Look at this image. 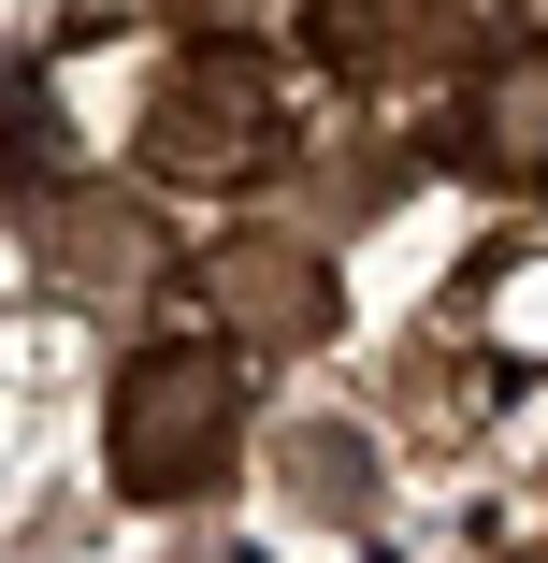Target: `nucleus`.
I'll use <instances>...</instances> for the list:
<instances>
[{
	"label": "nucleus",
	"instance_id": "f03ea898",
	"mask_svg": "<svg viewBox=\"0 0 548 563\" xmlns=\"http://www.w3.org/2000/svg\"><path fill=\"white\" fill-rule=\"evenodd\" d=\"M131 159H145V188H275L289 174V101H275V73L246 44H188L145 87Z\"/></svg>",
	"mask_w": 548,
	"mask_h": 563
},
{
	"label": "nucleus",
	"instance_id": "f257e3e1",
	"mask_svg": "<svg viewBox=\"0 0 548 563\" xmlns=\"http://www.w3.org/2000/svg\"><path fill=\"white\" fill-rule=\"evenodd\" d=\"M246 448V347H202V332H159V347L116 362L101 390V477L116 506H202Z\"/></svg>",
	"mask_w": 548,
	"mask_h": 563
},
{
	"label": "nucleus",
	"instance_id": "7ed1b4c3",
	"mask_svg": "<svg viewBox=\"0 0 548 563\" xmlns=\"http://www.w3.org/2000/svg\"><path fill=\"white\" fill-rule=\"evenodd\" d=\"M202 303H216V347L317 362V347L347 332V261L303 246V232H216V246H202Z\"/></svg>",
	"mask_w": 548,
	"mask_h": 563
},
{
	"label": "nucleus",
	"instance_id": "0eeeda50",
	"mask_svg": "<svg viewBox=\"0 0 548 563\" xmlns=\"http://www.w3.org/2000/svg\"><path fill=\"white\" fill-rule=\"evenodd\" d=\"M275 477H289V506H303V520H347V534L390 506L376 433H347V419H289V433H275Z\"/></svg>",
	"mask_w": 548,
	"mask_h": 563
},
{
	"label": "nucleus",
	"instance_id": "20e7f679",
	"mask_svg": "<svg viewBox=\"0 0 548 563\" xmlns=\"http://www.w3.org/2000/svg\"><path fill=\"white\" fill-rule=\"evenodd\" d=\"M30 246H44L72 289H159V275H174L159 202L116 188V174H58V188H30Z\"/></svg>",
	"mask_w": 548,
	"mask_h": 563
},
{
	"label": "nucleus",
	"instance_id": "39448f33",
	"mask_svg": "<svg viewBox=\"0 0 548 563\" xmlns=\"http://www.w3.org/2000/svg\"><path fill=\"white\" fill-rule=\"evenodd\" d=\"M303 30H317V58H333L347 87H404V73L462 58L477 0H303Z\"/></svg>",
	"mask_w": 548,
	"mask_h": 563
},
{
	"label": "nucleus",
	"instance_id": "423d86ee",
	"mask_svg": "<svg viewBox=\"0 0 548 563\" xmlns=\"http://www.w3.org/2000/svg\"><path fill=\"white\" fill-rule=\"evenodd\" d=\"M448 159H462V174H491V188H548V44H505V58L462 87Z\"/></svg>",
	"mask_w": 548,
	"mask_h": 563
}]
</instances>
